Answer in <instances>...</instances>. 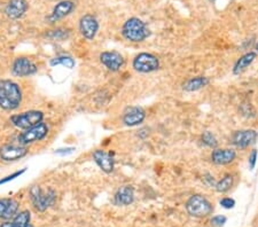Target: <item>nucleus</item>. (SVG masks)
I'll return each instance as SVG.
<instances>
[{"label": "nucleus", "instance_id": "obj_1", "mask_svg": "<svg viewBox=\"0 0 258 227\" xmlns=\"http://www.w3.org/2000/svg\"><path fill=\"white\" fill-rule=\"evenodd\" d=\"M22 100L23 93L16 82L10 79L0 80V108L6 112L16 111Z\"/></svg>", "mask_w": 258, "mask_h": 227}, {"label": "nucleus", "instance_id": "obj_2", "mask_svg": "<svg viewBox=\"0 0 258 227\" xmlns=\"http://www.w3.org/2000/svg\"><path fill=\"white\" fill-rule=\"evenodd\" d=\"M122 35L131 43H141L149 37L150 31L145 22L138 17H131L122 27Z\"/></svg>", "mask_w": 258, "mask_h": 227}, {"label": "nucleus", "instance_id": "obj_3", "mask_svg": "<svg viewBox=\"0 0 258 227\" xmlns=\"http://www.w3.org/2000/svg\"><path fill=\"white\" fill-rule=\"evenodd\" d=\"M29 195L34 208L37 211L44 212L52 207L57 200V193L53 189L43 190L40 186H32L29 190Z\"/></svg>", "mask_w": 258, "mask_h": 227}, {"label": "nucleus", "instance_id": "obj_4", "mask_svg": "<svg viewBox=\"0 0 258 227\" xmlns=\"http://www.w3.org/2000/svg\"><path fill=\"white\" fill-rule=\"evenodd\" d=\"M44 117H45V115H44L43 112L28 111L21 114H16V115H13L9 118V120L14 126L17 127V129L24 131L38 125L40 123H43Z\"/></svg>", "mask_w": 258, "mask_h": 227}, {"label": "nucleus", "instance_id": "obj_5", "mask_svg": "<svg viewBox=\"0 0 258 227\" xmlns=\"http://www.w3.org/2000/svg\"><path fill=\"white\" fill-rule=\"evenodd\" d=\"M50 132V127L46 123H40L31 129L24 130L17 135V144L22 146H28L35 142L42 141L45 139Z\"/></svg>", "mask_w": 258, "mask_h": 227}, {"label": "nucleus", "instance_id": "obj_6", "mask_svg": "<svg viewBox=\"0 0 258 227\" xmlns=\"http://www.w3.org/2000/svg\"><path fill=\"white\" fill-rule=\"evenodd\" d=\"M186 210L192 217H206L212 212V206L202 195H193L186 203Z\"/></svg>", "mask_w": 258, "mask_h": 227}, {"label": "nucleus", "instance_id": "obj_7", "mask_svg": "<svg viewBox=\"0 0 258 227\" xmlns=\"http://www.w3.org/2000/svg\"><path fill=\"white\" fill-rule=\"evenodd\" d=\"M132 67L135 71L141 74H148V72L156 71L160 68V61L157 57L150 53H140L134 57L132 62Z\"/></svg>", "mask_w": 258, "mask_h": 227}, {"label": "nucleus", "instance_id": "obj_8", "mask_svg": "<svg viewBox=\"0 0 258 227\" xmlns=\"http://www.w3.org/2000/svg\"><path fill=\"white\" fill-rule=\"evenodd\" d=\"M12 74L17 77H29L34 76L38 72L37 65L31 58L25 57H18L12 63Z\"/></svg>", "mask_w": 258, "mask_h": 227}, {"label": "nucleus", "instance_id": "obj_9", "mask_svg": "<svg viewBox=\"0 0 258 227\" xmlns=\"http://www.w3.org/2000/svg\"><path fill=\"white\" fill-rule=\"evenodd\" d=\"M101 64L112 72L120 71L125 63L123 56L117 51H105L99 56Z\"/></svg>", "mask_w": 258, "mask_h": 227}, {"label": "nucleus", "instance_id": "obj_10", "mask_svg": "<svg viewBox=\"0 0 258 227\" xmlns=\"http://www.w3.org/2000/svg\"><path fill=\"white\" fill-rule=\"evenodd\" d=\"M99 28H100V25H99L97 17L92 15V14H85L79 19V32L87 40H93L95 38V36L98 35Z\"/></svg>", "mask_w": 258, "mask_h": 227}, {"label": "nucleus", "instance_id": "obj_11", "mask_svg": "<svg viewBox=\"0 0 258 227\" xmlns=\"http://www.w3.org/2000/svg\"><path fill=\"white\" fill-rule=\"evenodd\" d=\"M28 152L27 146L18 144L3 145L0 147V159L5 162H14V161L23 159Z\"/></svg>", "mask_w": 258, "mask_h": 227}, {"label": "nucleus", "instance_id": "obj_12", "mask_svg": "<svg viewBox=\"0 0 258 227\" xmlns=\"http://www.w3.org/2000/svg\"><path fill=\"white\" fill-rule=\"evenodd\" d=\"M76 8V3L72 0H61L54 6L53 10L49 16L46 17V21L49 23H55V22L64 19L65 16L70 15Z\"/></svg>", "mask_w": 258, "mask_h": 227}, {"label": "nucleus", "instance_id": "obj_13", "mask_svg": "<svg viewBox=\"0 0 258 227\" xmlns=\"http://www.w3.org/2000/svg\"><path fill=\"white\" fill-rule=\"evenodd\" d=\"M95 164L105 172V173H112L115 170V160L112 153H107L103 149H97L92 154Z\"/></svg>", "mask_w": 258, "mask_h": 227}, {"label": "nucleus", "instance_id": "obj_14", "mask_svg": "<svg viewBox=\"0 0 258 227\" xmlns=\"http://www.w3.org/2000/svg\"><path fill=\"white\" fill-rule=\"evenodd\" d=\"M29 8L27 0H9L5 7V15L10 20H18L24 16Z\"/></svg>", "mask_w": 258, "mask_h": 227}, {"label": "nucleus", "instance_id": "obj_15", "mask_svg": "<svg viewBox=\"0 0 258 227\" xmlns=\"http://www.w3.org/2000/svg\"><path fill=\"white\" fill-rule=\"evenodd\" d=\"M146 118V113L141 107H128L123 113L122 120L124 125L127 126H137L140 125Z\"/></svg>", "mask_w": 258, "mask_h": 227}, {"label": "nucleus", "instance_id": "obj_16", "mask_svg": "<svg viewBox=\"0 0 258 227\" xmlns=\"http://www.w3.org/2000/svg\"><path fill=\"white\" fill-rule=\"evenodd\" d=\"M20 203L12 197H3L0 199V219L9 221L14 218L18 212Z\"/></svg>", "mask_w": 258, "mask_h": 227}, {"label": "nucleus", "instance_id": "obj_17", "mask_svg": "<svg viewBox=\"0 0 258 227\" xmlns=\"http://www.w3.org/2000/svg\"><path fill=\"white\" fill-rule=\"evenodd\" d=\"M257 139V132L254 130L238 131L232 135V142L239 148H246L249 145L254 144Z\"/></svg>", "mask_w": 258, "mask_h": 227}, {"label": "nucleus", "instance_id": "obj_18", "mask_svg": "<svg viewBox=\"0 0 258 227\" xmlns=\"http://www.w3.org/2000/svg\"><path fill=\"white\" fill-rule=\"evenodd\" d=\"M134 189L132 186H122L114 195V203L119 207H127L133 203Z\"/></svg>", "mask_w": 258, "mask_h": 227}, {"label": "nucleus", "instance_id": "obj_19", "mask_svg": "<svg viewBox=\"0 0 258 227\" xmlns=\"http://www.w3.org/2000/svg\"><path fill=\"white\" fill-rule=\"evenodd\" d=\"M235 159V152L233 149H215L211 154V160L213 163L218 166H225L233 162Z\"/></svg>", "mask_w": 258, "mask_h": 227}, {"label": "nucleus", "instance_id": "obj_20", "mask_svg": "<svg viewBox=\"0 0 258 227\" xmlns=\"http://www.w3.org/2000/svg\"><path fill=\"white\" fill-rule=\"evenodd\" d=\"M209 79L206 77H194V78H191L187 80V82L184 84V90L187 91V92H195V91L202 89L205 85H208Z\"/></svg>", "mask_w": 258, "mask_h": 227}, {"label": "nucleus", "instance_id": "obj_21", "mask_svg": "<svg viewBox=\"0 0 258 227\" xmlns=\"http://www.w3.org/2000/svg\"><path fill=\"white\" fill-rule=\"evenodd\" d=\"M255 58H256V53H254V52H249V53L245 54L243 57H241L240 58H239V61L237 62V64H235L234 70H233L234 74L239 75V74H241V72L245 71L246 69L253 63Z\"/></svg>", "mask_w": 258, "mask_h": 227}, {"label": "nucleus", "instance_id": "obj_22", "mask_svg": "<svg viewBox=\"0 0 258 227\" xmlns=\"http://www.w3.org/2000/svg\"><path fill=\"white\" fill-rule=\"evenodd\" d=\"M50 64L52 67H57V65H62V67L67 69H72L75 68L76 61L75 58L70 56H58L52 58L50 61Z\"/></svg>", "mask_w": 258, "mask_h": 227}, {"label": "nucleus", "instance_id": "obj_23", "mask_svg": "<svg viewBox=\"0 0 258 227\" xmlns=\"http://www.w3.org/2000/svg\"><path fill=\"white\" fill-rule=\"evenodd\" d=\"M13 223L17 227H32L31 225V214L29 210H23L17 212L13 218Z\"/></svg>", "mask_w": 258, "mask_h": 227}, {"label": "nucleus", "instance_id": "obj_24", "mask_svg": "<svg viewBox=\"0 0 258 227\" xmlns=\"http://www.w3.org/2000/svg\"><path fill=\"white\" fill-rule=\"evenodd\" d=\"M70 32L67 29H62V28H58L54 29V30H50L46 34V37L50 38L52 40H65L69 38Z\"/></svg>", "mask_w": 258, "mask_h": 227}, {"label": "nucleus", "instance_id": "obj_25", "mask_svg": "<svg viewBox=\"0 0 258 227\" xmlns=\"http://www.w3.org/2000/svg\"><path fill=\"white\" fill-rule=\"evenodd\" d=\"M232 186H233V177L230 174H227V175H225L222 180H219L218 182H217L215 188L217 192L225 193V192H227V190H230Z\"/></svg>", "mask_w": 258, "mask_h": 227}, {"label": "nucleus", "instance_id": "obj_26", "mask_svg": "<svg viewBox=\"0 0 258 227\" xmlns=\"http://www.w3.org/2000/svg\"><path fill=\"white\" fill-rule=\"evenodd\" d=\"M202 142L208 146V147H211V148H216L217 145H218V141H217L215 135H213L211 132H209V131H205V132H203V134H202Z\"/></svg>", "mask_w": 258, "mask_h": 227}, {"label": "nucleus", "instance_id": "obj_27", "mask_svg": "<svg viewBox=\"0 0 258 227\" xmlns=\"http://www.w3.org/2000/svg\"><path fill=\"white\" fill-rule=\"evenodd\" d=\"M25 171H27V169H25V168H24V169H22V170H20V171H15V172H13L12 174L6 175L5 178L0 179V185H3V184H6V182H9V181L14 180V179H16V178L20 177V175L23 174Z\"/></svg>", "mask_w": 258, "mask_h": 227}, {"label": "nucleus", "instance_id": "obj_28", "mask_svg": "<svg viewBox=\"0 0 258 227\" xmlns=\"http://www.w3.org/2000/svg\"><path fill=\"white\" fill-rule=\"evenodd\" d=\"M220 206L225 209H232L235 206V201L231 197H225L222 201H220Z\"/></svg>", "mask_w": 258, "mask_h": 227}, {"label": "nucleus", "instance_id": "obj_29", "mask_svg": "<svg viewBox=\"0 0 258 227\" xmlns=\"http://www.w3.org/2000/svg\"><path fill=\"white\" fill-rule=\"evenodd\" d=\"M76 149L73 147H67V148H59L55 151V154H58V155H61V156H64V155H69V154H72L75 152Z\"/></svg>", "mask_w": 258, "mask_h": 227}, {"label": "nucleus", "instance_id": "obj_30", "mask_svg": "<svg viewBox=\"0 0 258 227\" xmlns=\"http://www.w3.org/2000/svg\"><path fill=\"white\" fill-rule=\"evenodd\" d=\"M211 223L216 226H222L226 223V217H224V216H216V217L211 219Z\"/></svg>", "mask_w": 258, "mask_h": 227}, {"label": "nucleus", "instance_id": "obj_31", "mask_svg": "<svg viewBox=\"0 0 258 227\" xmlns=\"http://www.w3.org/2000/svg\"><path fill=\"white\" fill-rule=\"evenodd\" d=\"M256 160H257V151H256V149H254L252 154L249 155V167L252 170L254 169V168H255Z\"/></svg>", "mask_w": 258, "mask_h": 227}, {"label": "nucleus", "instance_id": "obj_32", "mask_svg": "<svg viewBox=\"0 0 258 227\" xmlns=\"http://www.w3.org/2000/svg\"><path fill=\"white\" fill-rule=\"evenodd\" d=\"M0 227H17L13 222H5L2 224H0Z\"/></svg>", "mask_w": 258, "mask_h": 227}, {"label": "nucleus", "instance_id": "obj_33", "mask_svg": "<svg viewBox=\"0 0 258 227\" xmlns=\"http://www.w3.org/2000/svg\"><path fill=\"white\" fill-rule=\"evenodd\" d=\"M256 50H257V52H258V44H257V46H256Z\"/></svg>", "mask_w": 258, "mask_h": 227}]
</instances>
